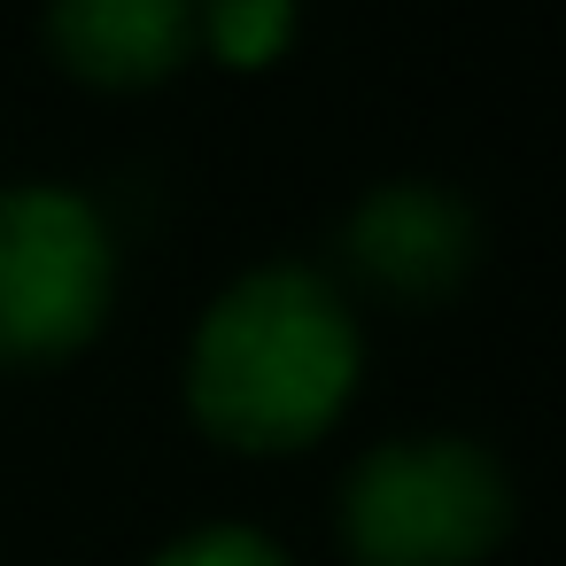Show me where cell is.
Here are the masks:
<instances>
[{
  "label": "cell",
  "mask_w": 566,
  "mask_h": 566,
  "mask_svg": "<svg viewBox=\"0 0 566 566\" xmlns=\"http://www.w3.org/2000/svg\"><path fill=\"white\" fill-rule=\"evenodd\" d=\"M365 334L334 280L303 264L241 272L195 326L187 349V403L210 442L249 458L311 450L357 396Z\"/></svg>",
  "instance_id": "obj_1"
},
{
  "label": "cell",
  "mask_w": 566,
  "mask_h": 566,
  "mask_svg": "<svg viewBox=\"0 0 566 566\" xmlns=\"http://www.w3.org/2000/svg\"><path fill=\"white\" fill-rule=\"evenodd\" d=\"M512 535V481L481 442H380L342 481V543L357 566H481Z\"/></svg>",
  "instance_id": "obj_2"
},
{
  "label": "cell",
  "mask_w": 566,
  "mask_h": 566,
  "mask_svg": "<svg viewBox=\"0 0 566 566\" xmlns=\"http://www.w3.org/2000/svg\"><path fill=\"white\" fill-rule=\"evenodd\" d=\"M117 295L109 218L71 187L0 195V365L78 357Z\"/></svg>",
  "instance_id": "obj_3"
},
{
  "label": "cell",
  "mask_w": 566,
  "mask_h": 566,
  "mask_svg": "<svg viewBox=\"0 0 566 566\" xmlns=\"http://www.w3.org/2000/svg\"><path fill=\"white\" fill-rule=\"evenodd\" d=\"M342 256L388 303H442L465 287V272L481 256V226L442 187H380L349 210Z\"/></svg>",
  "instance_id": "obj_4"
},
{
  "label": "cell",
  "mask_w": 566,
  "mask_h": 566,
  "mask_svg": "<svg viewBox=\"0 0 566 566\" xmlns=\"http://www.w3.org/2000/svg\"><path fill=\"white\" fill-rule=\"evenodd\" d=\"M202 0H48V48L86 86H156L195 55Z\"/></svg>",
  "instance_id": "obj_5"
},
{
  "label": "cell",
  "mask_w": 566,
  "mask_h": 566,
  "mask_svg": "<svg viewBox=\"0 0 566 566\" xmlns=\"http://www.w3.org/2000/svg\"><path fill=\"white\" fill-rule=\"evenodd\" d=\"M195 48H210L226 71H272L295 48V0H202Z\"/></svg>",
  "instance_id": "obj_6"
},
{
  "label": "cell",
  "mask_w": 566,
  "mask_h": 566,
  "mask_svg": "<svg viewBox=\"0 0 566 566\" xmlns=\"http://www.w3.org/2000/svg\"><path fill=\"white\" fill-rule=\"evenodd\" d=\"M148 566H287V551H280L272 535H256V527L218 520V527H195V535L164 543Z\"/></svg>",
  "instance_id": "obj_7"
}]
</instances>
